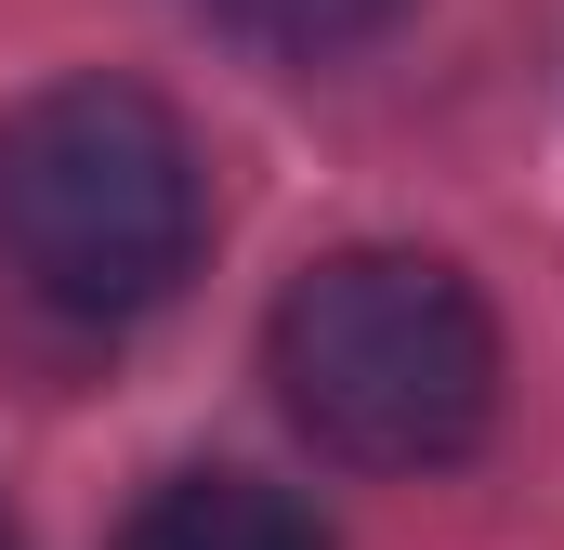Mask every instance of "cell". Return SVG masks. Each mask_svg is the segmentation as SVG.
<instances>
[{
	"mask_svg": "<svg viewBox=\"0 0 564 550\" xmlns=\"http://www.w3.org/2000/svg\"><path fill=\"white\" fill-rule=\"evenodd\" d=\"M210 250L197 132L144 79H53L0 119V275L53 315H144Z\"/></svg>",
	"mask_w": 564,
	"mask_h": 550,
	"instance_id": "obj_1",
	"label": "cell"
},
{
	"mask_svg": "<svg viewBox=\"0 0 564 550\" xmlns=\"http://www.w3.org/2000/svg\"><path fill=\"white\" fill-rule=\"evenodd\" d=\"M263 367H276L289 419L355 472H433L499 407V328H486L473 275L433 250L302 263L276 328H263Z\"/></svg>",
	"mask_w": 564,
	"mask_h": 550,
	"instance_id": "obj_2",
	"label": "cell"
},
{
	"mask_svg": "<svg viewBox=\"0 0 564 550\" xmlns=\"http://www.w3.org/2000/svg\"><path fill=\"white\" fill-rule=\"evenodd\" d=\"M119 550H328V525L263 472H171L119 525Z\"/></svg>",
	"mask_w": 564,
	"mask_h": 550,
	"instance_id": "obj_3",
	"label": "cell"
},
{
	"mask_svg": "<svg viewBox=\"0 0 564 550\" xmlns=\"http://www.w3.org/2000/svg\"><path fill=\"white\" fill-rule=\"evenodd\" d=\"M250 53H289V66H328V53H368L408 0H210Z\"/></svg>",
	"mask_w": 564,
	"mask_h": 550,
	"instance_id": "obj_4",
	"label": "cell"
},
{
	"mask_svg": "<svg viewBox=\"0 0 564 550\" xmlns=\"http://www.w3.org/2000/svg\"><path fill=\"white\" fill-rule=\"evenodd\" d=\"M0 550H13V512H0Z\"/></svg>",
	"mask_w": 564,
	"mask_h": 550,
	"instance_id": "obj_5",
	"label": "cell"
}]
</instances>
